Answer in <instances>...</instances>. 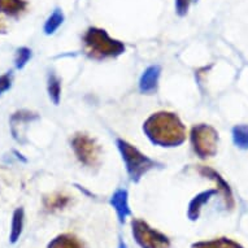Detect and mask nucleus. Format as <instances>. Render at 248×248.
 Returning <instances> with one entry per match:
<instances>
[{
    "instance_id": "nucleus-1",
    "label": "nucleus",
    "mask_w": 248,
    "mask_h": 248,
    "mask_svg": "<svg viewBox=\"0 0 248 248\" xmlns=\"http://www.w3.org/2000/svg\"><path fill=\"white\" fill-rule=\"evenodd\" d=\"M150 140L161 147H175L186 139V127L175 113L157 112L151 114L143 125Z\"/></svg>"
},
{
    "instance_id": "nucleus-2",
    "label": "nucleus",
    "mask_w": 248,
    "mask_h": 248,
    "mask_svg": "<svg viewBox=\"0 0 248 248\" xmlns=\"http://www.w3.org/2000/svg\"><path fill=\"white\" fill-rule=\"evenodd\" d=\"M83 46L86 53L95 60L117 57L125 52V46L122 42L110 38L106 30L99 28H90L86 31Z\"/></svg>"
},
{
    "instance_id": "nucleus-3",
    "label": "nucleus",
    "mask_w": 248,
    "mask_h": 248,
    "mask_svg": "<svg viewBox=\"0 0 248 248\" xmlns=\"http://www.w3.org/2000/svg\"><path fill=\"white\" fill-rule=\"evenodd\" d=\"M118 150L122 155V160L125 161L126 170L131 181L138 182L143 175L148 173L151 169H154L156 163L154 160L147 157L146 155H143L138 148H135L133 144H130L124 139L117 140Z\"/></svg>"
},
{
    "instance_id": "nucleus-4",
    "label": "nucleus",
    "mask_w": 248,
    "mask_h": 248,
    "mask_svg": "<svg viewBox=\"0 0 248 248\" xmlns=\"http://www.w3.org/2000/svg\"><path fill=\"white\" fill-rule=\"evenodd\" d=\"M191 144L195 152L202 159L212 157L217 154L218 133L215 127L205 124H199L191 129Z\"/></svg>"
},
{
    "instance_id": "nucleus-5",
    "label": "nucleus",
    "mask_w": 248,
    "mask_h": 248,
    "mask_svg": "<svg viewBox=\"0 0 248 248\" xmlns=\"http://www.w3.org/2000/svg\"><path fill=\"white\" fill-rule=\"evenodd\" d=\"M72 148L77 159L83 165L89 168H94L99 164L100 160V147L95 139L83 133H78L72 139Z\"/></svg>"
},
{
    "instance_id": "nucleus-6",
    "label": "nucleus",
    "mask_w": 248,
    "mask_h": 248,
    "mask_svg": "<svg viewBox=\"0 0 248 248\" xmlns=\"http://www.w3.org/2000/svg\"><path fill=\"white\" fill-rule=\"evenodd\" d=\"M133 235L142 248H169L170 242L163 232H157L147 224L146 221L135 218L131 222Z\"/></svg>"
},
{
    "instance_id": "nucleus-7",
    "label": "nucleus",
    "mask_w": 248,
    "mask_h": 248,
    "mask_svg": "<svg viewBox=\"0 0 248 248\" xmlns=\"http://www.w3.org/2000/svg\"><path fill=\"white\" fill-rule=\"evenodd\" d=\"M199 173L203 177H207V178L215 181L216 185H217V188H218V192H220L222 198H224L225 203H226V207L232 208L234 205V198L232 195V191L229 188V185L224 181V178L221 177L216 170H213L212 168L209 167H199Z\"/></svg>"
},
{
    "instance_id": "nucleus-8",
    "label": "nucleus",
    "mask_w": 248,
    "mask_h": 248,
    "mask_svg": "<svg viewBox=\"0 0 248 248\" xmlns=\"http://www.w3.org/2000/svg\"><path fill=\"white\" fill-rule=\"evenodd\" d=\"M38 114L30 112V110H18L16 113L12 114L11 117V131H12L13 138L16 139L17 142H22V127H25L26 125L24 124H30L34 120H37Z\"/></svg>"
},
{
    "instance_id": "nucleus-9",
    "label": "nucleus",
    "mask_w": 248,
    "mask_h": 248,
    "mask_svg": "<svg viewBox=\"0 0 248 248\" xmlns=\"http://www.w3.org/2000/svg\"><path fill=\"white\" fill-rule=\"evenodd\" d=\"M160 74H161V68L159 65H152L143 72L139 81V89L143 94H154L157 89Z\"/></svg>"
},
{
    "instance_id": "nucleus-10",
    "label": "nucleus",
    "mask_w": 248,
    "mask_h": 248,
    "mask_svg": "<svg viewBox=\"0 0 248 248\" xmlns=\"http://www.w3.org/2000/svg\"><path fill=\"white\" fill-rule=\"evenodd\" d=\"M110 204L116 209V213L118 216V220L121 222H125L126 217L130 215V208H129V202H127V191L124 188H118L110 198Z\"/></svg>"
},
{
    "instance_id": "nucleus-11",
    "label": "nucleus",
    "mask_w": 248,
    "mask_h": 248,
    "mask_svg": "<svg viewBox=\"0 0 248 248\" xmlns=\"http://www.w3.org/2000/svg\"><path fill=\"white\" fill-rule=\"evenodd\" d=\"M26 0H0V13L8 17H18L26 11Z\"/></svg>"
},
{
    "instance_id": "nucleus-12",
    "label": "nucleus",
    "mask_w": 248,
    "mask_h": 248,
    "mask_svg": "<svg viewBox=\"0 0 248 248\" xmlns=\"http://www.w3.org/2000/svg\"><path fill=\"white\" fill-rule=\"evenodd\" d=\"M217 190H208V191L200 192L199 195H196L194 199L190 202V205H188V217L190 220H196L200 215V211L208 200L211 199V196H213L215 194H217Z\"/></svg>"
},
{
    "instance_id": "nucleus-13",
    "label": "nucleus",
    "mask_w": 248,
    "mask_h": 248,
    "mask_svg": "<svg viewBox=\"0 0 248 248\" xmlns=\"http://www.w3.org/2000/svg\"><path fill=\"white\" fill-rule=\"evenodd\" d=\"M24 209L22 208H17L16 211L13 212L12 217V226H11V235H9L11 243H16L17 240L20 239L21 234H22V229H24Z\"/></svg>"
},
{
    "instance_id": "nucleus-14",
    "label": "nucleus",
    "mask_w": 248,
    "mask_h": 248,
    "mask_svg": "<svg viewBox=\"0 0 248 248\" xmlns=\"http://www.w3.org/2000/svg\"><path fill=\"white\" fill-rule=\"evenodd\" d=\"M48 248H83L82 243L72 234H61L49 242Z\"/></svg>"
},
{
    "instance_id": "nucleus-15",
    "label": "nucleus",
    "mask_w": 248,
    "mask_h": 248,
    "mask_svg": "<svg viewBox=\"0 0 248 248\" xmlns=\"http://www.w3.org/2000/svg\"><path fill=\"white\" fill-rule=\"evenodd\" d=\"M191 248H243L239 243L228 238H218V239L207 240V242H198L192 244Z\"/></svg>"
},
{
    "instance_id": "nucleus-16",
    "label": "nucleus",
    "mask_w": 248,
    "mask_h": 248,
    "mask_svg": "<svg viewBox=\"0 0 248 248\" xmlns=\"http://www.w3.org/2000/svg\"><path fill=\"white\" fill-rule=\"evenodd\" d=\"M47 91L53 104H59L61 98V81L55 73H49L47 78Z\"/></svg>"
},
{
    "instance_id": "nucleus-17",
    "label": "nucleus",
    "mask_w": 248,
    "mask_h": 248,
    "mask_svg": "<svg viewBox=\"0 0 248 248\" xmlns=\"http://www.w3.org/2000/svg\"><path fill=\"white\" fill-rule=\"evenodd\" d=\"M69 196L64 195V194H55V195H51L48 196V198H46L45 207L47 211H59V209L65 208L66 205L69 204Z\"/></svg>"
},
{
    "instance_id": "nucleus-18",
    "label": "nucleus",
    "mask_w": 248,
    "mask_h": 248,
    "mask_svg": "<svg viewBox=\"0 0 248 248\" xmlns=\"http://www.w3.org/2000/svg\"><path fill=\"white\" fill-rule=\"evenodd\" d=\"M62 22H64V15H62V12H61L60 9H55V11L51 13V16H49L48 18H47V21H46L43 30H45V33L47 34V35H51V34H53L56 31L57 29L60 28Z\"/></svg>"
},
{
    "instance_id": "nucleus-19",
    "label": "nucleus",
    "mask_w": 248,
    "mask_h": 248,
    "mask_svg": "<svg viewBox=\"0 0 248 248\" xmlns=\"http://www.w3.org/2000/svg\"><path fill=\"white\" fill-rule=\"evenodd\" d=\"M232 137H234V142L236 146L240 148H248V126L239 125V126L234 127Z\"/></svg>"
},
{
    "instance_id": "nucleus-20",
    "label": "nucleus",
    "mask_w": 248,
    "mask_h": 248,
    "mask_svg": "<svg viewBox=\"0 0 248 248\" xmlns=\"http://www.w3.org/2000/svg\"><path fill=\"white\" fill-rule=\"evenodd\" d=\"M30 59H31V49L28 47H21L17 49L16 56H15V65L17 69H22Z\"/></svg>"
},
{
    "instance_id": "nucleus-21",
    "label": "nucleus",
    "mask_w": 248,
    "mask_h": 248,
    "mask_svg": "<svg viewBox=\"0 0 248 248\" xmlns=\"http://www.w3.org/2000/svg\"><path fill=\"white\" fill-rule=\"evenodd\" d=\"M196 0H175V12L178 16H185L190 9V5L195 3Z\"/></svg>"
},
{
    "instance_id": "nucleus-22",
    "label": "nucleus",
    "mask_w": 248,
    "mask_h": 248,
    "mask_svg": "<svg viewBox=\"0 0 248 248\" xmlns=\"http://www.w3.org/2000/svg\"><path fill=\"white\" fill-rule=\"evenodd\" d=\"M12 86V73H5L0 76V95L7 93Z\"/></svg>"
},
{
    "instance_id": "nucleus-23",
    "label": "nucleus",
    "mask_w": 248,
    "mask_h": 248,
    "mask_svg": "<svg viewBox=\"0 0 248 248\" xmlns=\"http://www.w3.org/2000/svg\"><path fill=\"white\" fill-rule=\"evenodd\" d=\"M7 33V26L3 21L0 20V34H5Z\"/></svg>"
}]
</instances>
